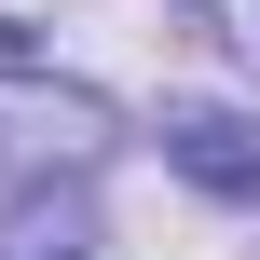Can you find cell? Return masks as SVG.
I'll return each instance as SVG.
<instances>
[{
    "mask_svg": "<svg viewBox=\"0 0 260 260\" xmlns=\"http://www.w3.org/2000/svg\"><path fill=\"white\" fill-rule=\"evenodd\" d=\"M0 165H41V178L110 165V96L41 82V69H0Z\"/></svg>",
    "mask_w": 260,
    "mask_h": 260,
    "instance_id": "1",
    "label": "cell"
},
{
    "mask_svg": "<svg viewBox=\"0 0 260 260\" xmlns=\"http://www.w3.org/2000/svg\"><path fill=\"white\" fill-rule=\"evenodd\" d=\"M165 165L219 206H260V110H178L165 123Z\"/></svg>",
    "mask_w": 260,
    "mask_h": 260,
    "instance_id": "2",
    "label": "cell"
},
{
    "mask_svg": "<svg viewBox=\"0 0 260 260\" xmlns=\"http://www.w3.org/2000/svg\"><path fill=\"white\" fill-rule=\"evenodd\" d=\"M0 260H96V206H82V178L14 192V206H0Z\"/></svg>",
    "mask_w": 260,
    "mask_h": 260,
    "instance_id": "3",
    "label": "cell"
}]
</instances>
